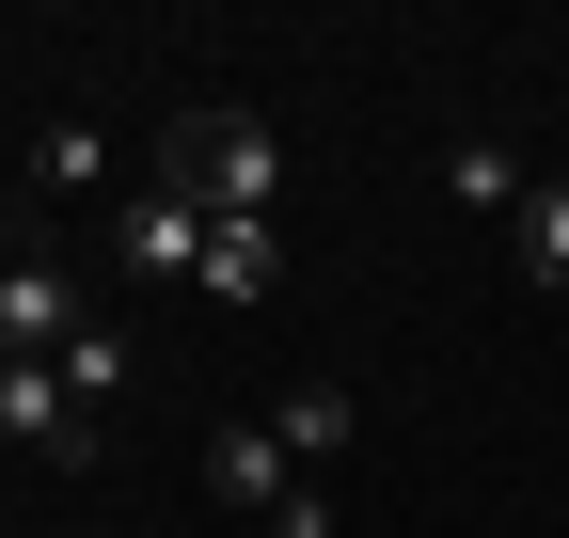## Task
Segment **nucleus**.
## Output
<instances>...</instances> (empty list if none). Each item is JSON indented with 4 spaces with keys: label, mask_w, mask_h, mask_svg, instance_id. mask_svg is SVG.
<instances>
[{
    "label": "nucleus",
    "mask_w": 569,
    "mask_h": 538,
    "mask_svg": "<svg viewBox=\"0 0 569 538\" xmlns=\"http://www.w3.org/2000/svg\"><path fill=\"white\" fill-rule=\"evenodd\" d=\"M522 269H538V286H569V190L538 175V207H522Z\"/></svg>",
    "instance_id": "10"
},
{
    "label": "nucleus",
    "mask_w": 569,
    "mask_h": 538,
    "mask_svg": "<svg viewBox=\"0 0 569 538\" xmlns=\"http://www.w3.org/2000/svg\"><path fill=\"white\" fill-rule=\"evenodd\" d=\"M32 175H48V190H96V127H80V111H63V127H48V143H32Z\"/></svg>",
    "instance_id": "11"
},
{
    "label": "nucleus",
    "mask_w": 569,
    "mask_h": 538,
    "mask_svg": "<svg viewBox=\"0 0 569 538\" xmlns=\"http://www.w3.org/2000/svg\"><path fill=\"white\" fill-rule=\"evenodd\" d=\"M443 190H459L475 222H522V207H538V175H522L507 143H490V127H475V143H443Z\"/></svg>",
    "instance_id": "6"
},
{
    "label": "nucleus",
    "mask_w": 569,
    "mask_h": 538,
    "mask_svg": "<svg viewBox=\"0 0 569 538\" xmlns=\"http://www.w3.org/2000/svg\"><path fill=\"white\" fill-rule=\"evenodd\" d=\"M111 253H127V286H174V269H206V207H190L174 175H142L127 222H111Z\"/></svg>",
    "instance_id": "3"
},
{
    "label": "nucleus",
    "mask_w": 569,
    "mask_h": 538,
    "mask_svg": "<svg viewBox=\"0 0 569 538\" xmlns=\"http://www.w3.org/2000/svg\"><path fill=\"white\" fill-rule=\"evenodd\" d=\"M269 444L301 459V476H317V459H348V380H301V396L269 412Z\"/></svg>",
    "instance_id": "9"
},
{
    "label": "nucleus",
    "mask_w": 569,
    "mask_h": 538,
    "mask_svg": "<svg viewBox=\"0 0 569 538\" xmlns=\"http://www.w3.org/2000/svg\"><path fill=\"white\" fill-rule=\"evenodd\" d=\"M206 491H222V507H253V522H284L317 476H301V459H284L269 428H222V444H206Z\"/></svg>",
    "instance_id": "5"
},
{
    "label": "nucleus",
    "mask_w": 569,
    "mask_h": 538,
    "mask_svg": "<svg viewBox=\"0 0 569 538\" xmlns=\"http://www.w3.org/2000/svg\"><path fill=\"white\" fill-rule=\"evenodd\" d=\"M174 190H190L206 222H269V190H284L269 111H190V127H174Z\"/></svg>",
    "instance_id": "1"
},
{
    "label": "nucleus",
    "mask_w": 569,
    "mask_h": 538,
    "mask_svg": "<svg viewBox=\"0 0 569 538\" xmlns=\"http://www.w3.org/2000/svg\"><path fill=\"white\" fill-rule=\"evenodd\" d=\"M80 269H63V253H0V349H17V365H48L63 349V332H80Z\"/></svg>",
    "instance_id": "2"
},
{
    "label": "nucleus",
    "mask_w": 569,
    "mask_h": 538,
    "mask_svg": "<svg viewBox=\"0 0 569 538\" xmlns=\"http://www.w3.org/2000/svg\"><path fill=\"white\" fill-rule=\"evenodd\" d=\"M48 380H63V396H80V412H111V396L142 380V349H127V332H111V317H80V332H63V349H48Z\"/></svg>",
    "instance_id": "8"
},
{
    "label": "nucleus",
    "mask_w": 569,
    "mask_h": 538,
    "mask_svg": "<svg viewBox=\"0 0 569 538\" xmlns=\"http://www.w3.org/2000/svg\"><path fill=\"white\" fill-rule=\"evenodd\" d=\"M0 444H32V459H96V412H80L48 365H17V349H0Z\"/></svg>",
    "instance_id": "4"
},
{
    "label": "nucleus",
    "mask_w": 569,
    "mask_h": 538,
    "mask_svg": "<svg viewBox=\"0 0 569 538\" xmlns=\"http://www.w3.org/2000/svg\"><path fill=\"white\" fill-rule=\"evenodd\" d=\"M190 286H206V301H269V286H284V238H269V222H206V269H190Z\"/></svg>",
    "instance_id": "7"
}]
</instances>
